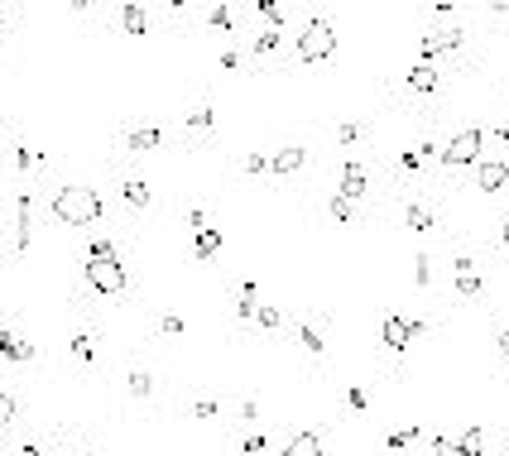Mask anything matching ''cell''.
Returning <instances> with one entry per match:
<instances>
[{"instance_id":"22","label":"cell","mask_w":509,"mask_h":456,"mask_svg":"<svg viewBox=\"0 0 509 456\" xmlns=\"http://www.w3.org/2000/svg\"><path fill=\"white\" fill-rule=\"evenodd\" d=\"M211 106H198V111H188V130H211Z\"/></svg>"},{"instance_id":"2","label":"cell","mask_w":509,"mask_h":456,"mask_svg":"<svg viewBox=\"0 0 509 456\" xmlns=\"http://www.w3.org/2000/svg\"><path fill=\"white\" fill-rule=\"evenodd\" d=\"M298 53H303L307 63H322V58H332V53H336V29H332L327 19H312L303 34H298Z\"/></svg>"},{"instance_id":"31","label":"cell","mask_w":509,"mask_h":456,"mask_svg":"<svg viewBox=\"0 0 509 456\" xmlns=\"http://www.w3.org/2000/svg\"><path fill=\"white\" fill-rule=\"evenodd\" d=\"M336 140H341V144H356V140H361V125H356V120H346V125L336 130Z\"/></svg>"},{"instance_id":"14","label":"cell","mask_w":509,"mask_h":456,"mask_svg":"<svg viewBox=\"0 0 509 456\" xmlns=\"http://www.w3.org/2000/svg\"><path fill=\"white\" fill-rule=\"evenodd\" d=\"M404 221H408V231H432V211L423 207V202H408V211H404Z\"/></svg>"},{"instance_id":"40","label":"cell","mask_w":509,"mask_h":456,"mask_svg":"<svg viewBox=\"0 0 509 456\" xmlns=\"http://www.w3.org/2000/svg\"><path fill=\"white\" fill-rule=\"evenodd\" d=\"M500 356H505V361H509V332H505V336H500Z\"/></svg>"},{"instance_id":"23","label":"cell","mask_w":509,"mask_h":456,"mask_svg":"<svg viewBox=\"0 0 509 456\" xmlns=\"http://www.w3.org/2000/svg\"><path fill=\"white\" fill-rule=\"evenodd\" d=\"M207 19H211V29H231L236 10H231V5H211V15H207Z\"/></svg>"},{"instance_id":"43","label":"cell","mask_w":509,"mask_h":456,"mask_svg":"<svg viewBox=\"0 0 509 456\" xmlns=\"http://www.w3.org/2000/svg\"><path fill=\"white\" fill-rule=\"evenodd\" d=\"M0 44H5V29H0Z\"/></svg>"},{"instance_id":"34","label":"cell","mask_w":509,"mask_h":456,"mask_svg":"<svg viewBox=\"0 0 509 456\" xmlns=\"http://www.w3.org/2000/svg\"><path fill=\"white\" fill-rule=\"evenodd\" d=\"M10 418H15V399H10V394H5V389H0V428H5V423H10Z\"/></svg>"},{"instance_id":"38","label":"cell","mask_w":509,"mask_h":456,"mask_svg":"<svg viewBox=\"0 0 509 456\" xmlns=\"http://www.w3.org/2000/svg\"><path fill=\"white\" fill-rule=\"evenodd\" d=\"M413 278H418V283H428V278H432V265H428V255H418V274H413Z\"/></svg>"},{"instance_id":"20","label":"cell","mask_w":509,"mask_h":456,"mask_svg":"<svg viewBox=\"0 0 509 456\" xmlns=\"http://www.w3.org/2000/svg\"><path fill=\"white\" fill-rule=\"evenodd\" d=\"M481 442H486V433H481V428H466V437H461L457 447H461V456H481Z\"/></svg>"},{"instance_id":"28","label":"cell","mask_w":509,"mask_h":456,"mask_svg":"<svg viewBox=\"0 0 509 456\" xmlns=\"http://www.w3.org/2000/svg\"><path fill=\"white\" fill-rule=\"evenodd\" d=\"M274 48H279V34H274V29H265V34L255 39V53H274Z\"/></svg>"},{"instance_id":"7","label":"cell","mask_w":509,"mask_h":456,"mask_svg":"<svg viewBox=\"0 0 509 456\" xmlns=\"http://www.w3.org/2000/svg\"><path fill=\"white\" fill-rule=\"evenodd\" d=\"M303 164H307V149H298V144H284V149H279V154L269 159V169H274L279 178H289V173H298Z\"/></svg>"},{"instance_id":"24","label":"cell","mask_w":509,"mask_h":456,"mask_svg":"<svg viewBox=\"0 0 509 456\" xmlns=\"http://www.w3.org/2000/svg\"><path fill=\"white\" fill-rule=\"evenodd\" d=\"M255 10H260V15H265V19L279 29V19H284V5H274V0H255Z\"/></svg>"},{"instance_id":"10","label":"cell","mask_w":509,"mask_h":456,"mask_svg":"<svg viewBox=\"0 0 509 456\" xmlns=\"http://www.w3.org/2000/svg\"><path fill=\"white\" fill-rule=\"evenodd\" d=\"M361 192H365V169L346 159V169H341V197H351V202H356Z\"/></svg>"},{"instance_id":"11","label":"cell","mask_w":509,"mask_h":456,"mask_svg":"<svg viewBox=\"0 0 509 456\" xmlns=\"http://www.w3.org/2000/svg\"><path fill=\"white\" fill-rule=\"evenodd\" d=\"M452 274H457V288H461L466 298H476V293H481V274H476V265H471V260H457V265H452Z\"/></svg>"},{"instance_id":"41","label":"cell","mask_w":509,"mask_h":456,"mask_svg":"<svg viewBox=\"0 0 509 456\" xmlns=\"http://www.w3.org/2000/svg\"><path fill=\"white\" fill-rule=\"evenodd\" d=\"M19 456H44V452H39V447H24V452H19Z\"/></svg>"},{"instance_id":"29","label":"cell","mask_w":509,"mask_h":456,"mask_svg":"<svg viewBox=\"0 0 509 456\" xmlns=\"http://www.w3.org/2000/svg\"><path fill=\"white\" fill-rule=\"evenodd\" d=\"M418 437V428H404V433H390V452H399V447H408Z\"/></svg>"},{"instance_id":"45","label":"cell","mask_w":509,"mask_h":456,"mask_svg":"<svg viewBox=\"0 0 509 456\" xmlns=\"http://www.w3.org/2000/svg\"><path fill=\"white\" fill-rule=\"evenodd\" d=\"M0 144H5V140H0Z\"/></svg>"},{"instance_id":"30","label":"cell","mask_w":509,"mask_h":456,"mask_svg":"<svg viewBox=\"0 0 509 456\" xmlns=\"http://www.w3.org/2000/svg\"><path fill=\"white\" fill-rule=\"evenodd\" d=\"M432 452L437 456H461V447H457L452 437H432Z\"/></svg>"},{"instance_id":"36","label":"cell","mask_w":509,"mask_h":456,"mask_svg":"<svg viewBox=\"0 0 509 456\" xmlns=\"http://www.w3.org/2000/svg\"><path fill=\"white\" fill-rule=\"evenodd\" d=\"M15 164H19V169H34L39 154H34V149H15Z\"/></svg>"},{"instance_id":"46","label":"cell","mask_w":509,"mask_h":456,"mask_svg":"<svg viewBox=\"0 0 509 456\" xmlns=\"http://www.w3.org/2000/svg\"><path fill=\"white\" fill-rule=\"evenodd\" d=\"M0 236H5V231H0Z\"/></svg>"},{"instance_id":"6","label":"cell","mask_w":509,"mask_h":456,"mask_svg":"<svg viewBox=\"0 0 509 456\" xmlns=\"http://www.w3.org/2000/svg\"><path fill=\"white\" fill-rule=\"evenodd\" d=\"M461 44H466L461 29H442V34H423V39H418V53H423V63H432L437 53H457Z\"/></svg>"},{"instance_id":"26","label":"cell","mask_w":509,"mask_h":456,"mask_svg":"<svg viewBox=\"0 0 509 456\" xmlns=\"http://www.w3.org/2000/svg\"><path fill=\"white\" fill-rule=\"evenodd\" d=\"M106 255H115V245H111L106 236H97V240L87 245V260H106Z\"/></svg>"},{"instance_id":"17","label":"cell","mask_w":509,"mask_h":456,"mask_svg":"<svg viewBox=\"0 0 509 456\" xmlns=\"http://www.w3.org/2000/svg\"><path fill=\"white\" fill-rule=\"evenodd\" d=\"M125 144H130L135 154H144V149H154V144H159V125H144V130H135V135H130Z\"/></svg>"},{"instance_id":"16","label":"cell","mask_w":509,"mask_h":456,"mask_svg":"<svg viewBox=\"0 0 509 456\" xmlns=\"http://www.w3.org/2000/svg\"><path fill=\"white\" fill-rule=\"evenodd\" d=\"M216 250H221V231H216V226H202V231H198V260H211Z\"/></svg>"},{"instance_id":"33","label":"cell","mask_w":509,"mask_h":456,"mask_svg":"<svg viewBox=\"0 0 509 456\" xmlns=\"http://www.w3.org/2000/svg\"><path fill=\"white\" fill-rule=\"evenodd\" d=\"M265 169H269L265 154H245V173H265Z\"/></svg>"},{"instance_id":"35","label":"cell","mask_w":509,"mask_h":456,"mask_svg":"<svg viewBox=\"0 0 509 456\" xmlns=\"http://www.w3.org/2000/svg\"><path fill=\"white\" fill-rule=\"evenodd\" d=\"M399 169H408V173H413V169H423V159H418V149H404V154H399Z\"/></svg>"},{"instance_id":"8","label":"cell","mask_w":509,"mask_h":456,"mask_svg":"<svg viewBox=\"0 0 509 456\" xmlns=\"http://www.w3.org/2000/svg\"><path fill=\"white\" fill-rule=\"evenodd\" d=\"M505 182H509V164H505V159H495V164H481V169H476V187H481V192H500Z\"/></svg>"},{"instance_id":"39","label":"cell","mask_w":509,"mask_h":456,"mask_svg":"<svg viewBox=\"0 0 509 456\" xmlns=\"http://www.w3.org/2000/svg\"><path fill=\"white\" fill-rule=\"evenodd\" d=\"M164 332H169V336H178V332H183V317H173V312H169V317H164Z\"/></svg>"},{"instance_id":"32","label":"cell","mask_w":509,"mask_h":456,"mask_svg":"<svg viewBox=\"0 0 509 456\" xmlns=\"http://www.w3.org/2000/svg\"><path fill=\"white\" fill-rule=\"evenodd\" d=\"M298 341H303L307 351H312V356H317V351H322V336H317V332H312V327H303V332H298Z\"/></svg>"},{"instance_id":"37","label":"cell","mask_w":509,"mask_h":456,"mask_svg":"<svg viewBox=\"0 0 509 456\" xmlns=\"http://www.w3.org/2000/svg\"><path fill=\"white\" fill-rule=\"evenodd\" d=\"M240 452H245V456H260V452H265V437H245V442H240Z\"/></svg>"},{"instance_id":"13","label":"cell","mask_w":509,"mask_h":456,"mask_svg":"<svg viewBox=\"0 0 509 456\" xmlns=\"http://www.w3.org/2000/svg\"><path fill=\"white\" fill-rule=\"evenodd\" d=\"M120 24H125V34H144V29H149L144 5H125V10H120Z\"/></svg>"},{"instance_id":"27","label":"cell","mask_w":509,"mask_h":456,"mask_svg":"<svg viewBox=\"0 0 509 456\" xmlns=\"http://www.w3.org/2000/svg\"><path fill=\"white\" fill-rule=\"evenodd\" d=\"M255 322L274 332V327H279V307H265V303H260V307H255Z\"/></svg>"},{"instance_id":"9","label":"cell","mask_w":509,"mask_h":456,"mask_svg":"<svg viewBox=\"0 0 509 456\" xmlns=\"http://www.w3.org/2000/svg\"><path fill=\"white\" fill-rule=\"evenodd\" d=\"M0 356H5V361H34V346H29V341H19L15 332H5V327H0Z\"/></svg>"},{"instance_id":"15","label":"cell","mask_w":509,"mask_h":456,"mask_svg":"<svg viewBox=\"0 0 509 456\" xmlns=\"http://www.w3.org/2000/svg\"><path fill=\"white\" fill-rule=\"evenodd\" d=\"M408 87H413V91H432V87H437V73H432V63H418V68H408Z\"/></svg>"},{"instance_id":"4","label":"cell","mask_w":509,"mask_h":456,"mask_svg":"<svg viewBox=\"0 0 509 456\" xmlns=\"http://www.w3.org/2000/svg\"><path fill=\"white\" fill-rule=\"evenodd\" d=\"M481 140H486V130L481 125H466L447 149H442V164H452V169H466V164H476V154H481Z\"/></svg>"},{"instance_id":"44","label":"cell","mask_w":509,"mask_h":456,"mask_svg":"<svg viewBox=\"0 0 509 456\" xmlns=\"http://www.w3.org/2000/svg\"><path fill=\"white\" fill-rule=\"evenodd\" d=\"M0 452H5V442H0Z\"/></svg>"},{"instance_id":"19","label":"cell","mask_w":509,"mask_h":456,"mask_svg":"<svg viewBox=\"0 0 509 456\" xmlns=\"http://www.w3.org/2000/svg\"><path fill=\"white\" fill-rule=\"evenodd\" d=\"M73 361L92 365V332H77V336H73Z\"/></svg>"},{"instance_id":"12","label":"cell","mask_w":509,"mask_h":456,"mask_svg":"<svg viewBox=\"0 0 509 456\" xmlns=\"http://www.w3.org/2000/svg\"><path fill=\"white\" fill-rule=\"evenodd\" d=\"M284 456H322V437H317V433H298V437L284 447Z\"/></svg>"},{"instance_id":"42","label":"cell","mask_w":509,"mask_h":456,"mask_svg":"<svg viewBox=\"0 0 509 456\" xmlns=\"http://www.w3.org/2000/svg\"><path fill=\"white\" fill-rule=\"evenodd\" d=\"M500 226H505V245H509V216H505V221H500Z\"/></svg>"},{"instance_id":"18","label":"cell","mask_w":509,"mask_h":456,"mask_svg":"<svg viewBox=\"0 0 509 456\" xmlns=\"http://www.w3.org/2000/svg\"><path fill=\"white\" fill-rule=\"evenodd\" d=\"M120 197H125L130 207H149V182L130 178V182H125V187H120Z\"/></svg>"},{"instance_id":"1","label":"cell","mask_w":509,"mask_h":456,"mask_svg":"<svg viewBox=\"0 0 509 456\" xmlns=\"http://www.w3.org/2000/svg\"><path fill=\"white\" fill-rule=\"evenodd\" d=\"M53 216H58L63 226H97V221H102V197H97V187H77V182L58 187V192H53Z\"/></svg>"},{"instance_id":"21","label":"cell","mask_w":509,"mask_h":456,"mask_svg":"<svg viewBox=\"0 0 509 456\" xmlns=\"http://www.w3.org/2000/svg\"><path fill=\"white\" fill-rule=\"evenodd\" d=\"M327 211H332V221H351V216H356V207H351V197H341V192L332 197V207H327Z\"/></svg>"},{"instance_id":"5","label":"cell","mask_w":509,"mask_h":456,"mask_svg":"<svg viewBox=\"0 0 509 456\" xmlns=\"http://www.w3.org/2000/svg\"><path fill=\"white\" fill-rule=\"evenodd\" d=\"M380 336H385L390 351H404L413 336H423V322H418V317H394V312H390L385 327H380Z\"/></svg>"},{"instance_id":"25","label":"cell","mask_w":509,"mask_h":456,"mask_svg":"<svg viewBox=\"0 0 509 456\" xmlns=\"http://www.w3.org/2000/svg\"><path fill=\"white\" fill-rule=\"evenodd\" d=\"M149 389H154V379H149L144 370H135V374H130V394H135V399H144Z\"/></svg>"},{"instance_id":"3","label":"cell","mask_w":509,"mask_h":456,"mask_svg":"<svg viewBox=\"0 0 509 456\" xmlns=\"http://www.w3.org/2000/svg\"><path fill=\"white\" fill-rule=\"evenodd\" d=\"M82 274H87V283H92L97 293H120V288H125V265H120V255L87 260V265H82Z\"/></svg>"}]
</instances>
